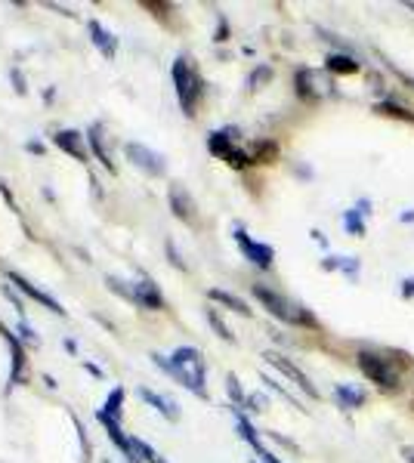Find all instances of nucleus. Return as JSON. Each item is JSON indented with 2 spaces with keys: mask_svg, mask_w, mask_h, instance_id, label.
Masks as SVG:
<instances>
[{
  "mask_svg": "<svg viewBox=\"0 0 414 463\" xmlns=\"http://www.w3.org/2000/svg\"><path fill=\"white\" fill-rule=\"evenodd\" d=\"M152 361L158 368H164L170 377H176V380L183 383L189 393H195L198 398H207V386H204V374H207V365H204V355L201 349L195 346H180L170 359H164V355L152 352Z\"/></svg>",
  "mask_w": 414,
  "mask_h": 463,
  "instance_id": "1",
  "label": "nucleus"
},
{
  "mask_svg": "<svg viewBox=\"0 0 414 463\" xmlns=\"http://www.w3.org/2000/svg\"><path fill=\"white\" fill-rule=\"evenodd\" d=\"M174 87H176V99H180L183 111L189 118H195L198 102H201V96H204V81H201V74H198L195 62H192L189 56H176V62H174Z\"/></svg>",
  "mask_w": 414,
  "mask_h": 463,
  "instance_id": "2",
  "label": "nucleus"
},
{
  "mask_svg": "<svg viewBox=\"0 0 414 463\" xmlns=\"http://www.w3.org/2000/svg\"><path fill=\"white\" fill-rule=\"evenodd\" d=\"M355 365H359L362 374H365L371 383H377L381 389H387V393H396V389H399V374H402L405 365L392 361L387 352H371V349H362V352L355 355Z\"/></svg>",
  "mask_w": 414,
  "mask_h": 463,
  "instance_id": "3",
  "label": "nucleus"
},
{
  "mask_svg": "<svg viewBox=\"0 0 414 463\" xmlns=\"http://www.w3.org/2000/svg\"><path fill=\"white\" fill-rule=\"evenodd\" d=\"M254 297L263 303V309H266L269 315L278 318V322H284V324H316V318H312L309 312H303L300 306L284 300L282 294H275V290L266 288V284H254Z\"/></svg>",
  "mask_w": 414,
  "mask_h": 463,
  "instance_id": "4",
  "label": "nucleus"
},
{
  "mask_svg": "<svg viewBox=\"0 0 414 463\" xmlns=\"http://www.w3.org/2000/svg\"><path fill=\"white\" fill-rule=\"evenodd\" d=\"M124 155L130 158L133 167H139L142 173H148V176H164V173H167V161H164V155L155 152V148H148V146H142V142H127Z\"/></svg>",
  "mask_w": 414,
  "mask_h": 463,
  "instance_id": "5",
  "label": "nucleus"
},
{
  "mask_svg": "<svg viewBox=\"0 0 414 463\" xmlns=\"http://www.w3.org/2000/svg\"><path fill=\"white\" fill-rule=\"evenodd\" d=\"M263 359H266V361H269V365H273V368H278V370H282V374L288 377L291 383H294V386L300 389V393H306V395L319 398V389H316V383H312L309 377H306L303 370H300V368L294 365V361L288 359V355H282V352H266V355H263Z\"/></svg>",
  "mask_w": 414,
  "mask_h": 463,
  "instance_id": "6",
  "label": "nucleus"
},
{
  "mask_svg": "<svg viewBox=\"0 0 414 463\" xmlns=\"http://www.w3.org/2000/svg\"><path fill=\"white\" fill-rule=\"evenodd\" d=\"M235 241H238V247H241V253H245V260H251L254 266H260V269H269V266H273L275 251H273L269 244H263V241H251V238H247V232L241 229V226H235Z\"/></svg>",
  "mask_w": 414,
  "mask_h": 463,
  "instance_id": "7",
  "label": "nucleus"
},
{
  "mask_svg": "<svg viewBox=\"0 0 414 463\" xmlns=\"http://www.w3.org/2000/svg\"><path fill=\"white\" fill-rule=\"evenodd\" d=\"M167 201H170V210H174V217H176V219H183V223H189V226H195V223H198V204H195V198H192L180 182L170 185Z\"/></svg>",
  "mask_w": 414,
  "mask_h": 463,
  "instance_id": "8",
  "label": "nucleus"
},
{
  "mask_svg": "<svg viewBox=\"0 0 414 463\" xmlns=\"http://www.w3.org/2000/svg\"><path fill=\"white\" fill-rule=\"evenodd\" d=\"M6 281H10V284H13V288H16V290H22L25 297H31L34 303H40V306H44V309L56 312V315H66V309H62V303H56L53 297H49V294H44V290L38 288V284H34V281H28V278H22L19 272H10V275H6Z\"/></svg>",
  "mask_w": 414,
  "mask_h": 463,
  "instance_id": "9",
  "label": "nucleus"
},
{
  "mask_svg": "<svg viewBox=\"0 0 414 463\" xmlns=\"http://www.w3.org/2000/svg\"><path fill=\"white\" fill-rule=\"evenodd\" d=\"M130 300L142 306V309H164V297L158 290V284L152 281V278H139V281L130 284Z\"/></svg>",
  "mask_w": 414,
  "mask_h": 463,
  "instance_id": "10",
  "label": "nucleus"
},
{
  "mask_svg": "<svg viewBox=\"0 0 414 463\" xmlns=\"http://www.w3.org/2000/svg\"><path fill=\"white\" fill-rule=\"evenodd\" d=\"M0 333H3L6 346H10V352H13V368H10V389H13V386H19V383H22V370H25V346H22V340H19V333H16V331H10V327L0 324Z\"/></svg>",
  "mask_w": 414,
  "mask_h": 463,
  "instance_id": "11",
  "label": "nucleus"
},
{
  "mask_svg": "<svg viewBox=\"0 0 414 463\" xmlns=\"http://www.w3.org/2000/svg\"><path fill=\"white\" fill-rule=\"evenodd\" d=\"M53 146L59 148V152L71 155L75 161H90V152H87V142H84V133L77 130H59L53 136Z\"/></svg>",
  "mask_w": 414,
  "mask_h": 463,
  "instance_id": "12",
  "label": "nucleus"
},
{
  "mask_svg": "<svg viewBox=\"0 0 414 463\" xmlns=\"http://www.w3.org/2000/svg\"><path fill=\"white\" fill-rule=\"evenodd\" d=\"M87 31H90L93 47H96L105 59H115V56H118V38H115V34H112L109 28L99 25L96 19H90V22H87Z\"/></svg>",
  "mask_w": 414,
  "mask_h": 463,
  "instance_id": "13",
  "label": "nucleus"
},
{
  "mask_svg": "<svg viewBox=\"0 0 414 463\" xmlns=\"http://www.w3.org/2000/svg\"><path fill=\"white\" fill-rule=\"evenodd\" d=\"M139 398H142V402H146V405H152V408L158 411L161 417L174 420V423H176V420H180V411H176V405L170 402L167 395H158V393H152V389H146V386H142V389H139Z\"/></svg>",
  "mask_w": 414,
  "mask_h": 463,
  "instance_id": "14",
  "label": "nucleus"
},
{
  "mask_svg": "<svg viewBox=\"0 0 414 463\" xmlns=\"http://www.w3.org/2000/svg\"><path fill=\"white\" fill-rule=\"evenodd\" d=\"M334 398H337V405L346 411H359L362 405H365V393L349 386V383H337V386H334Z\"/></svg>",
  "mask_w": 414,
  "mask_h": 463,
  "instance_id": "15",
  "label": "nucleus"
},
{
  "mask_svg": "<svg viewBox=\"0 0 414 463\" xmlns=\"http://www.w3.org/2000/svg\"><path fill=\"white\" fill-rule=\"evenodd\" d=\"M207 297H210L213 303H223L226 309L238 312V315H251V306L241 300V297H235V294H229V290H223V288H210V290H207Z\"/></svg>",
  "mask_w": 414,
  "mask_h": 463,
  "instance_id": "16",
  "label": "nucleus"
},
{
  "mask_svg": "<svg viewBox=\"0 0 414 463\" xmlns=\"http://www.w3.org/2000/svg\"><path fill=\"white\" fill-rule=\"evenodd\" d=\"M87 142H90L93 155H96V161L102 164L109 173H115V164H112V155L105 152V142H102V133H99V124H93L90 130H87Z\"/></svg>",
  "mask_w": 414,
  "mask_h": 463,
  "instance_id": "17",
  "label": "nucleus"
},
{
  "mask_svg": "<svg viewBox=\"0 0 414 463\" xmlns=\"http://www.w3.org/2000/svg\"><path fill=\"white\" fill-rule=\"evenodd\" d=\"M207 148H210V155H217V158H229L232 152V130H217L207 136Z\"/></svg>",
  "mask_w": 414,
  "mask_h": 463,
  "instance_id": "18",
  "label": "nucleus"
},
{
  "mask_svg": "<svg viewBox=\"0 0 414 463\" xmlns=\"http://www.w3.org/2000/svg\"><path fill=\"white\" fill-rule=\"evenodd\" d=\"M325 68L334 71V74H355V71H359V62L346 53H331L325 59Z\"/></svg>",
  "mask_w": 414,
  "mask_h": 463,
  "instance_id": "19",
  "label": "nucleus"
},
{
  "mask_svg": "<svg viewBox=\"0 0 414 463\" xmlns=\"http://www.w3.org/2000/svg\"><path fill=\"white\" fill-rule=\"evenodd\" d=\"M235 420H238V432H241V439H245L247 445H251L254 451L260 454V451H263V441H260V436H256V430L251 426V420H247L245 414H241L238 408H235Z\"/></svg>",
  "mask_w": 414,
  "mask_h": 463,
  "instance_id": "20",
  "label": "nucleus"
},
{
  "mask_svg": "<svg viewBox=\"0 0 414 463\" xmlns=\"http://www.w3.org/2000/svg\"><path fill=\"white\" fill-rule=\"evenodd\" d=\"M322 269H344V272L349 275V278H355V272H359V260L355 256H328V260L322 262Z\"/></svg>",
  "mask_w": 414,
  "mask_h": 463,
  "instance_id": "21",
  "label": "nucleus"
},
{
  "mask_svg": "<svg viewBox=\"0 0 414 463\" xmlns=\"http://www.w3.org/2000/svg\"><path fill=\"white\" fill-rule=\"evenodd\" d=\"M99 411H105L112 420H121V414H124V389H121V386L112 389L109 398H105V405Z\"/></svg>",
  "mask_w": 414,
  "mask_h": 463,
  "instance_id": "22",
  "label": "nucleus"
},
{
  "mask_svg": "<svg viewBox=\"0 0 414 463\" xmlns=\"http://www.w3.org/2000/svg\"><path fill=\"white\" fill-rule=\"evenodd\" d=\"M374 111H377V115H390V118H399V120H408V124H414V111L402 109V105L392 102V99H387V102H377Z\"/></svg>",
  "mask_w": 414,
  "mask_h": 463,
  "instance_id": "23",
  "label": "nucleus"
},
{
  "mask_svg": "<svg viewBox=\"0 0 414 463\" xmlns=\"http://www.w3.org/2000/svg\"><path fill=\"white\" fill-rule=\"evenodd\" d=\"M130 448H133V451H137V457H139L142 463H167V460H164L158 451H155L152 445H146V441H142V439H137V436H130Z\"/></svg>",
  "mask_w": 414,
  "mask_h": 463,
  "instance_id": "24",
  "label": "nucleus"
},
{
  "mask_svg": "<svg viewBox=\"0 0 414 463\" xmlns=\"http://www.w3.org/2000/svg\"><path fill=\"white\" fill-rule=\"evenodd\" d=\"M204 315H207V324H210L213 331H217V337H220V340H226V343H235V333L229 331V327H226V322L220 318V312H217V309H207Z\"/></svg>",
  "mask_w": 414,
  "mask_h": 463,
  "instance_id": "25",
  "label": "nucleus"
},
{
  "mask_svg": "<svg viewBox=\"0 0 414 463\" xmlns=\"http://www.w3.org/2000/svg\"><path fill=\"white\" fill-rule=\"evenodd\" d=\"M344 226H346L349 235H355V238H362V235H365V219H362V213L355 210V207L344 213Z\"/></svg>",
  "mask_w": 414,
  "mask_h": 463,
  "instance_id": "26",
  "label": "nucleus"
},
{
  "mask_svg": "<svg viewBox=\"0 0 414 463\" xmlns=\"http://www.w3.org/2000/svg\"><path fill=\"white\" fill-rule=\"evenodd\" d=\"M297 93H300V99H316V90H312V71L309 68L297 71Z\"/></svg>",
  "mask_w": 414,
  "mask_h": 463,
  "instance_id": "27",
  "label": "nucleus"
},
{
  "mask_svg": "<svg viewBox=\"0 0 414 463\" xmlns=\"http://www.w3.org/2000/svg\"><path fill=\"white\" fill-rule=\"evenodd\" d=\"M226 393H229V398L235 402V408H245V389H241V383H238V377L235 374H229L226 377Z\"/></svg>",
  "mask_w": 414,
  "mask_h": 463,
  "instance_id": "28",
  "label": "nucleus"
},
{
  "mask_svg": "<svg viewBox=\"0 0 414 463\" xmlns=\"http://www.w3.org/2000/svg\"><path fill=\"white\" fill-rule=\"evenodd\" d=\"M263 383H266V386H273V389H275V393H278V395H282V398H288V402H291V405H294V408H300V402H297V398H294V395H291V393H288V389H284V386H282V383H275V380H273V377H263ZM300 411H303V408H300Z\"/></svg>",
  "mask_w": 414,
  "mask_h": 463,
  "instance_id": "29",
  "label": "nucleus"
},
{
  "mask_svg": "<svg viewBox=\"0 0 414 463\" xmlns=\"http://www.w3.org/2000/svg\"><path fill=\"white\" fill-rule=\"evenodd\" d=\"M245 408H247V411H254V414H260V411L266 408V395H260V393L247 395V398H245Z\"/></svg>",
  "mask_w": 414,
  "mask_h": 463,
  "instance_id": "30",
  "label": "nucleus"
},
{
  "mask_svg": "<svg viewBox=\"0 0 414 463\" xmlns=\"http://www.w3.org/2000/svg\"><path fill=\"white\" fill-rule=\"evenodd\" d=\"M71 423H75V430H77V436H81V448H84V460L90 457V441H87V430H84V423L77 417H71Z\"/></svg>",
  "mask_w": 414,
  "mask_h": 463,
  "instance_id": "31",
  "label": "nucleus"
},
{
  "mask_svg": "<svg viewBox=\"0 0 414 463\" xmlns=\"http://www.w3.org/2000/svg\"><path fill=\"white\" fill-rule=\"evenodd\" d=\"M16 331H19V333H22V340H25V343H34V346H38V343H40V337H38V331H34V327H28L25 322H19V327H16Z\"/></svg>",
  "mask_w": 414,
  "mask_h": 463,
  "instance_id": "32",
  "label": "nucleus"
},
{
  "mask_svg": "<svg viewBox=\"0 0 414 463\" xmlns=\"http://www.w3.org/2000/svg\"><path fill=\"white\" fill-rule=\"evenodd\" d=\"M167 253H170V262H174L176 269H185V262L180 260V253H176V247H174V241H167Z\"/></svg>",
  "mask_w": 414,
  "mask_h": 463,
  "instance_id": "33",
  "label": "nucleus"
},
{
  "mask_svg": "<svg viewBox=\"0 0 414 463\" xmlns=\"http://www.w3.org/2000/svg\"><path fill=\"white\" fill-rule=\"evenodd\" d=\"M3 294H6V300H13V306H16V309H19V312H22V315H25V309H22V300H19V297L13 294V284H10V288H3Z\"/></svg>",
  "mask_w": 414,
  "mask_h": 463,
  "instance_id": "34",
  "label": "nucleus"
},
{
  "mask_svg": "<svg viewBox=\"0 0 414 463\" xmlns=\"http://www.w3.org/2000/svg\"><path fill=\"white\" fill-rule=\"evenodd\" d=\"M13 81H16V93H22V96H25V93H28V87H25V81H22V74H19V71H16V68H13Z\"/></svg>",
  "mask_w": 414,
  "mask_h": 463,
  "instance_id": "35",
  "label": "nucleus"
},
{
  "mask_svg": "<svg viewBox=\"0 0 414 463\" xmlns=\"http://www.w3.org/2000/svg\"><path fill=\"white\" fill-rule=\"evenodd\" d=\"M402 297H408V300L414 297V278H405L402 281Z\"/></svg>",
  "mask_w": 414,
  "mask_h": 463,
  "instance_id": "36",
  "label": "nucleus"
},
{
  "mask_svg": "<svg viewBox=\"0 0 414 463\" xmlns=\"http://www.w3.org/2000/svg\"><path fill=\"white\" fill-rule=\"evenodd\" d=\"M260 460H263V463H282V460H278L273 451H266V448H263V451H260Z\"/></svg>",
  "mask_w": 414,
  "mask_h": 463,
  "instance_id": "37",
  "label": "nucleus"
},
{
  "mask_svg": "<svg viewBox=\"0 0 414 463\" xmlns=\"http://www.w3.org/2000/svg\"><path fill=\"white\" fill-rule=\"evenodd\" d=\"M399 454H402L408 463H414V445H402V451H399Z\"/></svg>",
  "mask_w": 414,
  "mask_h": 463,
  "instance_id": "38",
  "label": "nucleus"
},
{
  "mask_svg": "<svg viewBox=\"0 0 414 463\" xmlns=\"http://www.w3.org/2000/svg\"><path fill=\"white\" fill-rule=\"evenodd\" d=\"M266 77H269V68H260V71H254L251 84H256V81H266Z\"/></svg>",
  "mask_w": 414,
  "mask_h": 463,
  "instance_id": "39",
  "label": "nucleus"
},
{
  "mask_svg": "<svg viewBox=\"0 0 414 463\" xmlns=\"http://www.w3.org/2000/svg\"><path fill=\"white\" fill-rule=\"evenodd\" d=\"M25 148H28V152H38V155H40V152H44V146H40V142H38V139H34V142H25Z\"/></svg>",
  "mask_w": 414,
  "mask_h": 463,
  "instance_id": "40",
  "label": "nucleus"
},
{
  "mask_svg": "<svg viewBox=\"0 0 414 463\" xmlns=\"http://www.w3.org/2000/svg\"><path fill=\"white\" fill-rule=\"evenodd\" d=\"M405 6H408V10H411V13H414V3H405Z\"/></svg>",
  "mask_w": 414,
  "mask_h": 463,
  "instance_id": "41",
  "label": "nucleus"
},
{
  "mask_svg": "<svg viewBox=\"0 0 414 463\" xmlns=\"http://www.w3.org/2000/svg\"><path fill=\"white\" fill-rule=\"evenodd\" d=\"M411 408H414V395H411Z\"/></svg>",
  "mask_w": 414,
  "mask_h": 463,
  "instance_id": "42",
  "label": "nucleus"
},
{
  "mask_svg": "<svg viewBox=\"0 0 414 463\" xmlns=\"http://www.w3.org/2000/svg\"><path fill=\"white\" fill-rule=\"evenodd\" d=\"M105 463H112V460H105Z\"/></svg>",
  "mask_w": 414,
  "mask_h": 463,
  "instance_id": "43",
  "label": "nucleus"
},
{
  "mask_svg": "<svg viewBox=\"0 0 414 463\" xmlns=\"http://www.w3.org/2000/svg\"><path fill=\"white\" fill-rule=\"evenodd\" d=\"M254 463H256V460H254Z\"/></svg>",
  "mask_w": 414,
  "mask_h": 463,
  "instance_id": "44",
  "label": "nucleus"
}]
</instances>
